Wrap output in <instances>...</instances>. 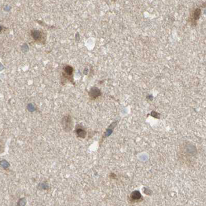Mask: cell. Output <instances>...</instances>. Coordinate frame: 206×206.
<instances>
[{
	"instance_id": "obj_1",
	"label": "cell",
	"mask_w": 206,
	"mask_h": 206,
	"mask_svg": "<svg viewBox=\"0 0 206 206\" xmlns=\"http://www.w3.org/2000/svg\"><path fill=\"white\" fill-rule=\"evenodd\" d=\"M61 124L63 130L67 133L70 132L74 128V122L70 115H65L63 117L61 120Z\"/></svg>"
},
{
	"instance_id": "obj_2",
	"label": "cell",
	"mask_w": 206,
	"mask_h": 206,
	"mask_svg": "<svg viewBox=\"0 0 206 206\" xmlns=\"http://www.w3.org/2000/svg\"><path fill=\"white\" fill-rule=\"evenodd\" d=\"M73 72L74 68L70 65H66L63 68V78L67 80L70 82H74L73 81Z\"/></svg>"
},
{
	"instance_id": "obj_3",
	"label": "cell",
	"mask_w": 206,
	"mask_h": 206,
	"mask_svg": "<svg viewBox=\"0 0 206 206\" xmlns=\"http://www.w3.org/2000/svg\"><path fill=\"white\" fill-rule=\"evenodd\" d=\"M75 133L78 138H85L87 136V132L84 128L81 125H77L75 129Z\"/></svg>"
},
{
	"instance_id": "obj_4",
	"label": "cell",
	"mask_w": 206,
	"mask_h": 206,
	"mask_svg": "<svg viewBox=\"0 0 206 206\" xmlns=\"http://www.w3.org/2000/svg\"><path fill=\"white\" fill-rule=\"evenodd\" d=\"M31 36L34 40L37 42H42L44 39L43 33L41 31L37 29H34L32 31Z\"/></svg>"
},
{
	"instance_id": "obj_5",
	"label": "cell",
	"mask_w": 206,
	"mask_h": 206,
	"mask_svg": "<svg viewBox=\"0 0 206 206\" xmlns=\"http://www.w3.org/2000/svg\"><path fill=\"white\" fill-rule=\"evenodd\" d=\"M143 199L142 194L139 191H134L130 195V200L132 202L141 201Z\"/></svg>"
},
{
	"instance_id": "obj_6",
	"label": "cell",
	"mask_w": 206,
	"mask_h": 206,
	"mask_svg": "<svg viewBox=\"0 0 206 206\" xmlns=\"http://www.w3.org/2000/svg\"><path fill=\"white\" fill-rule=\"evenodd\" d=\"M88 95L92 99L95 100L101 95V91L96 87H93L88 92Z\"/></svg>"
},
{
	"instance_id": "obj_7",
	"label": "cell",
	"mask_w": 206,
	"mask_h": 206,
	"mask_svg": "<svg viewBox=\"0 0 206 206\" xmlns=\"http://www.w3.org/2000/svg\"><path fill=\"white\" fill-rule=\"evenodd\" d=\"M201 14V10L199 8L195 9L193 14H192V20L196 21L199 18Z\"/></svg>"
},
{
	"instance_id": "obj_8",
	"label": "cell",
	"mask_w": 206,
	"mask_h": 206,
	"mask_svg": "<svg viewBox=\"0 0 206 206\" xmlns=\"http://www.w3.org/2000/svg\"><path fill=\"white\" fill-rule=\"evenodd\" d=\"M26 204V199L25 198H22L19 201L18 205L19 206H24Z\"/></svg>"
},
{
	"instance_id": "obj_9",
	"label": "cell",
	"mask_w": 206,
	"mask_h": 206,
	"mask_svg": "<svg viewBox=\"0 0 206 206\" xmlns=\"http://www.w3.org/2000/svg\"><path fill=\"white\" fill-rule=\"evenodd\" d=\"M39 187H40V189H47L48 188V186L47 184L45 183H41L39 184Z\"/></svg>"
},
{
	"instance_id": "obj_10",
	"label": "cell",
	"mask_w": 206,
	"mask_h": 206,
	"mask_svg": "<svg viewBox=\"0 0 206 206\" xmlns=\"http://www.w3.org/2000/svg\"><path fill=\"white\" fill-rule=\"evenodd\" d=\"M4 149H5V147H4V144L3 143L2 141H0V153L4 152Z\"/></svg>"
},
{
	"instance_id": "obj_11",
	"label": "cell",
	"mask_w": 206,
	"mask_h": 206,
	"mask_svg": "<svg viewBox=\"0 0 206 206\" xmlns=\"http://www.w3.org/2000/svg\"><path fill=\"white\" fill-rule=\"evenodd\" d=\"M159 115L160 114H158V113L156 112L155 111H153L151 113V116L155 118H159V116H160Z\"/></svg>"
}]
</instances>
